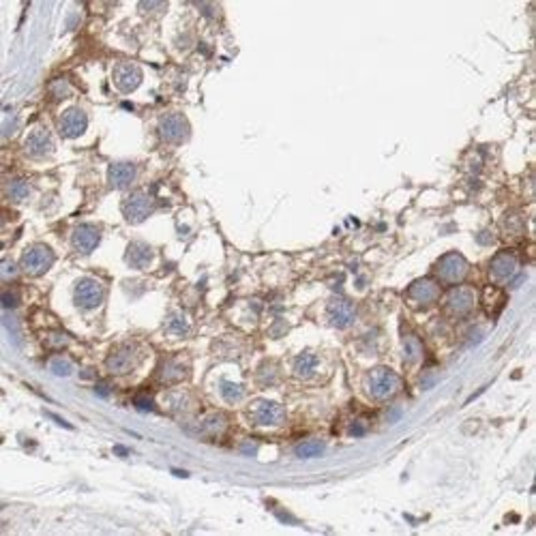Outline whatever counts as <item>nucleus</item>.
I'll use <instances>...</instances> for the list:
<instances>
[{
  "mask_svg": "<svg viewBox=\"0 0 536 536\" xmlns=\"http://www.w3.org/2000/svg\"><path fill=\"white\" fill-rule=\"evenodd\" d=\"M399 375L386 367H378L369 373V392L373 399H388L399 390Z\"/></svg>",
  "mask_w": 536,
  "mask_h": 536,
  "instance_id": "nucleus-1",
  "label": "nucleus"
},
{
  "mask_svg": "<svg viewBox=\"0 0 536 536\" xmlns=\"http://www.w3.org/2000/svg\"><path fill=\"white\" fill-rule=\"evenodd\" d=\"M52 262H54V254H52V249L49 247H45V245H34V247H30L28 252L24 254V258H22V266H24V271L28 273V275H43L47 268L52 266Z\"/></svg>",
  "mask_w": 536,
  "mask_h": 536,
  "instance_id": "nucleus-2",
  "label": "nucleus"
},
{
  "mask_svg": "<svg viewBox=\"0 0 536 536\" xmlns=\"http://www.w3.org/2000/svg\"><path fill=\"white\" fill-rule=\"evenodd\" d=\"M466 273H468V262L459 254L444 256L436 266V275L446 283H459L463 277H466Z\"/></svg>",
  "mask_w": 536,
  "mask_h": 536,
  "instance_id": "nucleus-3",
  "label": "nucleus"
},
{
  "mask_svg": "<svg viewBox=\"0 0 536 536\" xmlns=\"http://www.w3.org/2000/svg\"><path fill=\"white\" fill-rule=\"evenodd\" d=\"M438 296H440V285L434 279H418L416 283L410 285V290H407V300H410V305H414V307L432 305V302L438 300Z\"/></svg>",
  "mask_w": 536,
  "mask_h": 536,
  "instance_id": "nucleus-4",
  "label": "nucleus"
},
{
  "mask_svg": "<svg viewBox=\"0 0 536 536\" xmlns=\"http://www.w3.org/2000/svg\"><path fill=\"white\" fill-rule=\"evenodd\" d=\"M103 300V288L95 279H82L76 285V302L82 309H95Z\"/></svg>",
  "mask_w": 536,
  "mask_h": 536,
  "instance_id": "nucleus-5",
  "label": "nucleus"
},
{
  "mask_svg": "<svg viewBox=\"0 0 536 536\" xmlns=\"http://www.w3.org/2000/svg\"><path fill=\"white\" fill-rule=\"evenodd\" d=\"M285 412L283 407L279 403H273V401H256L252 405V418L258 423V425H264V427H273V425H279L283 421Z\"/></svg>",
  "mask_w": 536,
  "mask_h": 536,
  "instance_id": "nucleus-6",
  "label": "nucleus"
},
{
  "mask_svg": "<svg viewBox=\"0 0 536 536\" xmlns=\"http://www.w3.org/2000/svg\"><path fill=\"white\" fill-rule=\"evenodd\" d=\"M139 82H142V69L135 67L133 63H120L114 69V84L118 91L131 93L139 86Z\"/></svg>",
  "mask_w": 536,
  "mask_h": 536,
  "instance_id": "nucleus-7",
  "label": "nucleus"
},
{
  "mask_svg": "<svg viewBox=\"0 0 536 536\" xmlns=\"http://www.w3.org/2000/svg\"><path fill=\"white\" fill-rule=\"evenodd\" d=\"M153 210V202L146 193H131L122 204V212L129 221H142L146 219Z\"/></svg>",
  "mask_w": 536,
  "mask_h": 536,
  "instance_id": "nucleus-8",
  "label": "nucleus"
},
{
  "mask_svg": "<svg viewBox=\"0 0 536 536\" xmlns=\"http://www.w3.org/2000/svg\"><path fill=\"white\" fill-rule=\"evenodd\" d=\"M354 315H356V311H354V305H352L350 300H346V298H333V300L328 302V320H331L333 326H337V328L350 326L352 322H354Z\"/></svg>",
  "mask_w": 536,
  "mask_h": 536,
  "instance_id": "nucleus-9",
  "label": "nucleus"
},
{
  "mask_svg": "<svg viewBox=\"0 0 536 536\" xmlns=\"http://www.w3.org/2000/svg\"><path fill=\"white\" fill-rule=\"evenodd\" d=\"M517 273V258L509 252L500 254L493 258L491 262V268H489V275L495 283H506L515 277Z\"/></svg>",
  "mask_w": 536,
  "mask_h": 536,
  "instance_id": "nucleus-10",
  "label": "nucleus"
},
{
  "mask_svg": "<svg viewBox=\"0 0 536 536\" xmlns=\"http://www.w3.org/2000/svg\"><path fill=\"white\" fill-rule=\"evenodd\" d=\"M86 114L80 110V107H71V110H67L60 118V133L65 137H78L86 131Z\"/></svg>",
  "mask_w": 536,
  "mask_h": 536,
  "instance_id": "nucleus-11",
  "label": "nucleus"
},
{
  "mask_svg": "<svg viewBox=\"0 0 536 536\" xmlns=\"http://www.w3.org/2000/svg\"><path fill=\"white\" fill-rule=\"evenodd\" d=\"M159 131L168 142H183L187 137V133H189V124H187V120L183 116L170 114V116H166L164 120H161Z\"/></svg>",
  "mask_w": 536,
  "mask_h": 536,
  "instance_id": "nucleus-12",
  "label": "nucleus"
},
{
  "mask_svg": "<svg viewBox=\"0 0 536 536\" xmlns=\"http://www.w3.org/2000/svg\"><path fill=\"white\" fill-rule=\"evenodd\" d=\"M474 307V292L470 288H457L446 298V309L453 315H466Z\"/></svg>",
  "mask_w": 536,
  "mask_h": 536,
  "instance_id": "nucleus-13",
  "label": "nucleus"
},
{
  "mask_svg": "<svg viewBox=\"0 0 536 536\" xmlns=\"http://www.w3.org/2000/svg\"><path fill=\"white\" fill-rule=\"evenodd\" d=\"M99 230L93 227V225H80L76 232H74V247L78 249V252L82 254H91L93 249L99 245Z\"/></svg>",
  "mask_w": 536,
  "mask_h": 536,
  "instance_id": "nucleus-14",
  "label": "nucleus"
},
{
  "mask_svg": "<svg viewBox=\"0 0 536 536\" xmlns=\"http://www.w3.org/2000/svg\"><path fill=\"white\" fill-rule=\"evenodd\" d=\"M135 367V350L133 348H120L110 359H107V369L112 373H127Z\"/></svg>",
  "mask_w": 536,
  "mask_h": 536,
  "instance_id": "nucleus-15",
  "label": "nucleus"
},
{
  "mask_svg": "<svg viewBox=\"0 0 536 536\" xmlns=\"http://www.w3.org/2000/svg\"><path fill=\"white\" fill-rule=\"evenodd\" d=\"M26 150L32 157H43L52 150V137L45 129H34L26 139Z\"/></svg>",
  "mask_w": 536,
  "mask_h": 536,
  "instance_id": "nucleus-16",
  "label": "nucleus"
},
{
  "mask_svg": "<svg viewBox=\"0 0 536 536\" xmlns=\"http://www.w3.org/2000/svg\"><path fill=\"white\" fill-rule=\"evenodd\" d=\"M133 178H135V166L131 164H114L110 168V183L116 189L129 187L133 183Z\"/></svg>",
  "mask_w": 536,
  "mask_h": 536,
  "instance_id": "nucleus-17",
  "label": "nucleus"
},
{
  "mask_svg": "<svg viewBox=\"0 0 536 536\" xmlns=\"http://www.w3.org/2000/svg\"><path fill=\"white\" fill-rule=\"evenodd\" d=\"M150 258H153L150 247H148V245H142V243H133V245L129 247V252H127L129 264H131V266H137V268L146 266V264L150 262Z\"/></svg>",
  "mask_w": 536,
  "mask_h": 536,
  "instance_id": "nucleus-18",
  "label": "nucleus"
},
{
  "mask_svg": "<svg viewBox=\"0 0 536 536\" xmlns=\"http://www.w3.org/2000/svg\"><path fill=\"white\" fill-rule=\"evenodd\" d=\"M317 363L320 361L313 352H302L294 361V371L300 375V378H309V375H313V371L317 369Z\"/></svg>",
  "mask_w": 536,
  "mask_h": 536,
  "instance_id": "nucleus-19",
  "label": "nucleus"
},
{
  "mask_svg": "<svg viewBox=\"0 0 536 536\" xmlns=\"http://www.w3.org/2000/svg\"><path fill=\"white\" fill-rule=\"evenodd\" d=\"M324 453V444L317 442V440H309V442H302L296 446V455L302 459H309V457H320Z\"/></svg>",
  "mask_w": 536,
  "mask_h": 536,
  "instance_id": "nucleus-20",
  "label": "nucleus"
},
{
  "mask_svg": "<svg viewBox=\"0 0 536 536\" xmlns=\"http://www.w3.org/2000/svg\"><path fill=\"white\" fill-rule=\"evenodd\" d=\"M403 352H405V361L407 363H418L423 356V346L416 337H405L403 344Z\"/></svg>",
  "mask_w": 536,
  "mask_h": 536,
  "instance_id": "nucleus-21",
  "label": "nucleus"
},
{
  "mask_svg": "<svg viewBox=\"0 0 536 536\" xmlns=\"http://www.w3.org/2000/svg\"><path fill=\"white\" fill-rule=\"evenodd\" d=\"M185 373H187L185 367L170 361V363L164 365V371H161V380H164V382H176V380H183Z\"/></svg>",
  "mask_w": 536,
  "mask_h": 536,
  "instance_id": "nucleus-22",
  "label": "nucleus"
},
{
  "mask_svg": "<svg viewBox=\"0 0 536 536\" xmlns=\"http://www.w3.org/2000/svg\"><path fill=\"white\" fill-rule=\"evenodd\" d=\"M221 395L227 399V401H238V399H243V395H245V388L241 386V384H234V382H221Z\"/></svg>",
  "mask_w": 536,
  "mask_h": 536,
  "instance_id": "nucleus-23",
  "label": "nucleus"
},
{
  "mask_svg": "<svg viewBox=\"0 0 536 536\" xmlns=\"http://www.w3.org/2000/svg\"><path fill=\"white\" fill-rule=\"evenodd\" d=\"M9 195L13 200H24L26 195H28V185L24 183V181H13L11 185H9Z\"/></svg>",
  "mask_w": 536,
  "mask_h": 536,
  "instance_id": "nucleus-24",
  "label": "nucleus"
},
{
  "mask_svg": "<svg viewBox=\"0 0 536 536\" xmlns=\"http://www.w3.org/2000/svg\"><path fill=\"white\" fill-rule=\"evenodd\" d=\"M49 369L56 375H69L71 371H74V365H71L69 361H65V359H54L49 363Z\"/></svg>",
  "mask_w": 536,
  "mask_h": 536,
  "instance_id": "nucleus-25",
  "label": "nucleus"
},
{
  "mask_svg": "<svg viewBox=\"0 0 536 536\" xmlns=\"http://www.w3.org/2000/svg\"><path fill=\"white\" fill-rule=\"evenodd\" d=\"M172 333H178V335H183V333H187V322H185V317L183 315H172V320H170V326H168Z\"/></svg>",
  "mask_w": 536,
  "mask_h": 536,
  "instance_id": "nucleus-26",
  "label": "nucleus"
},
{
  "mask_svg": "<svg viewBox=\"0 0 536 536\" xmlns=\"http://www.w3.org/2000/svg\"><path fill=\"white\" fill-rule=\"evenodd\" d=\"M17 275V266L13 264V262H3V277L5 279H11V277H15Z\"/></svg>",
  "mask_w": 536,
  "mask_h": 536,
  "instance_id": "nucleus-27",
  "label": "nucleus"
},
{
  "mask_svg": "<svg viewBox=\"0 0 536 536\" xmlns=\"http://www.w3.org/2000/svg\"><path fill=\"white\" fill-rule=\"evenodd\" d=\"M135 405H137L139 410H153V401H150L148 397H137V399H135Z\"/></svg>",
  "mask_w": 536,
  "mask_h": 536,
  "instance_id": "nucleus-28",
  "label": "nucleus"
},
{
  "mask_svg": "<svg viewBox=\"0 0 536 536\" xmlns=\"http://www.w3.org/2000/svg\"><path fill=\"white\" fill-rule=\"evenodd\" d=\"M3 302H5V307H7V309H11V307H15V305H17V298H13V294H9V292H7V294L3 296Z\"/></svg>",
  "mask_w": 536,
  "mask_h": 536,
  "instance_id": "nucleus-29",
  "label": "nucleus"
}]
</instances>
